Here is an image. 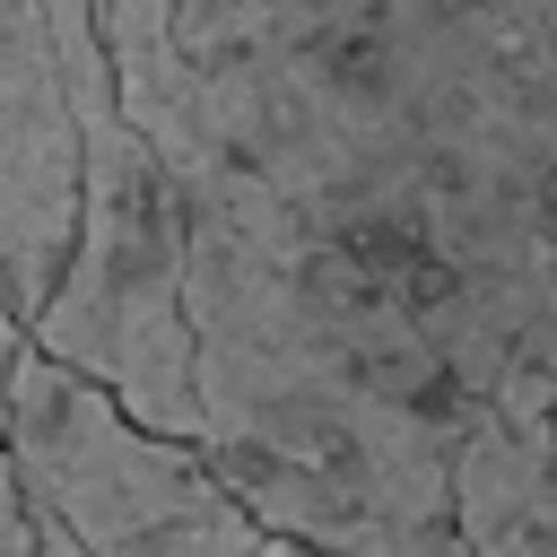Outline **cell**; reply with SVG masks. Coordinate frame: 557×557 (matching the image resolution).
Listing matches in <instances>:
<instances>
[{
	"label": "cell",
	"instance_id": "obj_1",
	"mask_svg": "<svg viewBox=\"0 0 557 557\" xmlns=\"http://www.w3.org/2000/svg\"><path fill=\"white\" fill-rule=\"evenodd\" d=\"M218 139L470 400L557 409V0H174Z\"/></svg>",
	"mask_w": 557,
	"mask_h": 557
},
{
	"label": "cell",
	"instance_id": "obj_2",
	"mask_svg": "<svg viewBox=\"0 0 557 557\" xmlns=\"http://www.w3.org/2000/svg\"><path fill=\"white\" fill-rule=\"evenodd\" d=\"M113 96L157 148L183 252L200 461L331 557H461L453 435L479 409L418 313L313 235L200 113L174 0H96Z\"/></svg>",
	"mask_w": 557,
	"mask_h": 557
},
{
	"label": "cell",
	"instance_id": "obj_3",
	"mask_svg": "<svg viewBox=\"0 0 557 557\" xmlns=\"http://www.w3.org/2000/svg\"><path fill=\"white\" fill-rule=\"evenodd\" d=\"M183 252H174V191L157 148L131 131L122 96H87V191H78V244L52 287V305L26 322V348L87 374L122 418L148 435L200 444V392H191V331H183Z\"/></svg>",
	"mask_w": 557,
	"mask_h": 557
},
{
	"label": "cell",
	"instance_id": "obj_4",
	"mask_svg": "<svg viewBox=\"0 0 557 557\" xmlns=\"http://www.w3.org/2000/svg\"><path fill=\"white\" fill-rule=\"evenodd\" d=\"M0 444L17 496L44 505L87 557H331L244 513L191 444L148 435L44 348H17L0 374Z\"/></svg>",
	"mask_w": 557,
	"mask_h": 557
},
{
	"label": "cell",
	"instance_id": "obj_5",
	"mask_svg": "<svg viewBox=\"0 0 557 557\" xmlns=\"http://www.w3.org/2000/svg\"><path fill=\"white\" fill-rule=\"evenodd\" d=\"M113 87L96 0H0V313L26 331L78 244L87 96Z\"/></svg>",
	"mask_w": 557,
	"mask_h": 557
},
{
	"label": "cell",
	"instance_id": "obj_6",
	"mask_svg": "<svg viewBox=\"0 0 557 557\" xmlns=\"http://www.w3.org/2000/svg\"><path fill=\"white\" fill-rule=\"evenodd\" d=\"M453 531L461 557H557V426L470 409L453 435Z\"/></svg>",
	"mask_w": 557,
	"mask_h": 557
},
{
	"label": "cell",
	"instance_id": "obj_7",
	"mask_svg": "<svg viewBox=\"0 0 557 557\" xmlns=\"http://www.w3.org/2000/svg\"><path fill=\"white\" fill-rule=\"evenodd\" d=\"M0 557H26V496H17L9 444H0Z\"/></svg>",
	"mask_w": 557,
	"mask_h": 557
},
{
	"label": "cell",
	"instance_id": "obj_8",
	"mask_svg": "<svg viewBox=\"0 0 557 557\" xmlns=\"http://www.w3.org/2000/svg\"><path fill=\"white\" fill-rule=\"evenodd\" d=\"M26 557H87V548H78V540H70L44 505H26Z\"/></svg>",
	"mask_w": 557,
	"mask_h": 557
},
{
	"label": "cell",
	"instance_id": "obj_9",
	"mask_svg": "<svg viewBox=\"0 0 557 557\" xmlns=\"http://www.w3.org/2000/svg\"><path fill=\"white\" fill-rule=\"evenodd\" d=\"M17 348H26V331H17L9 313H0V374H9V357H17Z\"/></svg>",
	"mask_w": 557,
	"mask_h": 557
},
{
	"label": "cell",
	"instance_id": "obj_10",
	"mask_svg": "<svg viewBox=\"0 0 557 557\" xmlns=\"http://www.w3.org/2000/svg\"><path fill=\"white\" fill-rule=\"evenodd\" d=\"M548 426H557V409H548Z\"/></svg>",
	"mask_w": 557,
	"mask_h": 557
}]
</instances>
